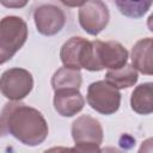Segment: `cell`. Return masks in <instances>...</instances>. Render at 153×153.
Wrapping results in <instances>:
<instances>
[{"label":"cell","instance_id":"10","mask_svg":"<svg viewBox=\"0 0 153 153\" xmlns=\"http://www.w3.org/2000/svg\"><path fill=\"white\" fill-rule=\"evenodd\" d=\"M85 105V99L79 90L63 88L55 91L54 108L56 112L63 117H72L79 114Z\"/></svg>","mask_w":153,"mask_h":153},{"label":"cell","instance_id":"6","mask_svg":"<svg viewBox=\"0 0 153 153\" xmlns=\"http://www.w3.org/2000/svg\"><path fill=\"white\" fill-rule=\"evenodd\" d=\"M33 87L32 74L24 68L6 69L0 76V92L11 102L24 99Z\"/></svg>","mask_w":153,"mask_h":153},{"label":"cell","instance_id":"2","mask_svg":"<svg viewBox=\"0 0 153 153\" xmlns=\"http://www.w3.org/2000/svg\"><path fill=\"white\" fill-rule=\"evenodd\" d=\"M27 24L17 16H6L0 20V65L11 60L25 44Z\"/></svg>","mask_w":153,"mask_h":153},{"label":"cell","instance_id":"19","mask_svg":"<svg viewBox=\"0 0 153 153\" xmlns=\"http://www.w3.org/2000/svg\"><path fill=\"white\" fill-rule=\"evenodd\" d=\"M43 153H71L69 147H51L49 149H45Z\"/></svg>","mask_w":153,"mask_h":153},{"label":"cell","instance_id":"11","mask_svg":"<svg viewBox=\"0 0 153 153\" xmlns=\"http://www.w3.org/2000/svg\"><path fill=\"white\" fill-rule=\"evenodd\" d=\"M152 45L153 39L151 37L142 38L137 41L130 54L131 59V67L137 72L152 75L153 74V57H152Z\"/></svg>","mask_w":153,"mask_h":153},{"label":"cell","instance_id":"16","mask_svg":"<svg viewBox=\"0 0 153 153\" xmlns=\"http://www.w3.org/2000/svg\"><path fill=\"white\" fill-rule=\"evenodd\" d=\"M71 153H102L99 145L94 142H75L71 148Z\"/></svg>","mask_w":153,"mask_h":153},{"label":"cell","instance_id":"12","mask_svg":"<svg viewBox=\"0 0 153 153\" xmlns=\"http://www.w3.org/2000/svg\"><path fill=\"white\" fill-rule=\"evenodd\" d=\"M153 84L143 82L134 88L130 96L131 109L140 115H149L153 112Z\"/></svg>","mask_w":153,"mask_h":153},{"label":"cell","instance_id":"1","mask_svg":"<svg viewBox=\"0 0 153 153\" xmlns=\"http://www.w3.org/2000/svg\"><path fill=\"white\" fill-rule=\"evenodd\" d=\"M0 123L6 133L31 147L41 145L49 133L48 123L42 112L19 102L5 104L0 115Z\"/></svg>","mask_w":153,"mask_h":153},{"label":"cell","instance_id":"5","mask_svg":"<svg viewBox=\"0 0 153 153\" xmlns=\"http://www.w3.org/2000/svg\"><path fill=\"white\" fill-rule=\"evenodd\" d=\"M86 100L94 111L102 115H112L121 105V93L105 80H99L88 85Z\"/></svg>","mask_w":153,"mask_h":153},{"label":"cell","instance_id":"18","mask_svg":"<svg viewBox=\"0 0 153 153\" xmlns=\"http://www.w3.org/2000/svg\"><path fill=\"white\" fill-rule=\"evenodd\" d=\"M137 153H153V139L148 137L147 140H145L141 143Z\"/></svg>","mask_w":153,"mask_h":153},{"label":"cell","instance_id":"17","mask_svg":"<svg viewBox=\"0 0 153 153\" xmlns=\"http://www.w3.org/2000/svg\"><path fill=\"white\" fill-rule=\"evenodd\" d=\"M120 146L123 147V148H131L135 146V139L133 136H130L129 134H123L121 137H120Z\"/></svg>","mask_w":153,"mask_h":153},{"label":"cell","instance_id":"13","mask_svg":"<svg viewBox=\"0 0 153 153\" xmlns=\"http://www.w3.org/2000/svg\"><path fill=\"white\" fill-rule=\"evenodd\" d=\"M139 76L137 72L131 67V65H126L120 69L108 71L105 73V81L109 82L117 90L128 88L136 84Z\"/></svg>","mask_w":153,"mask_h":153},{"label":"cell","instance_id":"14","mask_svg":"<svg viewBox=\"0 0 153 153\" xmlns=\"http://www.w3.org/2000/svg\"><path fill=\"white\" fill-rule=\"evenodd\" d=\"M82 82L80 71L71 69L67 67L59 68L51 76V86L54 91L63 88H75L79 90Z\"/></svg>","mask_w":153,"mask_h":153},{"label":"cell","instance_id":"8","mask_svg":"<svg viewBox=\"0 0 153 153\" xmlns=\"http://www.w3.org/2000/svg\"><path fill=\"white\" fill-rule=\"evenodd\" d=\"M33 20L39 33L44 36H54L65 26L66 16L60 7L51 4H45L35 10Z\"/></svg>","mask_w":153,"mask_h":153},{"label":"cell","instance_id":"7","mask_svg":"<svg viewBox=\"0 0 153 153\" xmlns=\"http://www.w3.org/2000/svg\"><path fill=\"white\" fill-rule=\"evenodd\" d=\"M78 18L80 26L92 36H97L102 32L109 23L108 6L100 0L84 1L79 6Z\"/></svg>","mask_w":153,"mask_h":153},{"label":"cell","instance_id":"22","mask_svg":"<svg viewBox=\"0 0 153 153\" xmlns=\"http://www.w3.org/2000/svg\"><path fill=\"white\" fill-rule=\"evenodd\" d=\"M1 133H2V127H1V123H0V135H1Z\"/></svg>","mask_w":153,"mask_h":153},{"label":"cell","instance_id":"15","mask_svg":"<svg viewBox=\"0 0 153 153\" xmlns=\"http://www.w3.org/2000/svg\"><path fill=\"white\" fill-rule=\"evenodd\" d=\"M116 6L120 12L129 18H140L142 17L152 6V1H126L117 0Z\"/></svg>","mask_w":153,"mask_h":153},{"label":"cell","instance_id":"9","mask_svg":"<svg viewBox=\"0 0 153 153\" xmlns=\"http://www.w3.org/2000/svg\"><path fill=\"white\" fill-rule=\"evenodd\" d=\"M72 137L74 142H103V127L98 120L88 115H81L72 123Z\"/></svg>","mask_w":153,"mask_h":153},{"label":"cell","instance_id":"21","mask_svg":"<svg viewBox=\"0 0 153 153\" xmlns=\"http://www.w3.org/2000/svg\"><path fill=\"white\" fill-rule=\"evenodd\" d=\"M102 153H124L122 152L121 149L116 148V147H111V146H108V147H104L103 149H100Z\"/></svg>","mask_w":153,"mask_h":153},{"label":"cell","instance_id":"20","mask_svg":"<svg viewBox=\"0 0 153 153\" xmlns=\"http://www.w3.org/2000/svg\"><path fill=\"white\" fill-rule=\"evenodd\" d=\"M4 6H7V7H16V8H19V7H23L25 6L27 2L26 1H0Z\"/></svg>","mask_w":153,"mask_h":153},{"label":"cell","instance_id":"3","mask_svg":"<svg viewBox=\"0 0 153 153\" xmlns=\"http://www.w3.org/2000/svg\"><path fill=\"white\" fill-rule=\"evenodd\" d=\"M92 42V72H99L104 68L109 71L120 69L127 65L128 51L116 41H91Z\"/></svg>","mask_w":153,"mask_h":153},{"label":"cell","instance_id":"4","mask_svg":"<svg viewBox=\"0 0 153 153\" xmlns=\"http://www.w3.org/2000/svg\"><path fill=\"white\" fill-rule=\"evenodd\" d=\"M60 59L63 67L75 71L84 68L92 72V42L80 36L71 37L62 44Z\"/></svg>","mask_w":153,"mask_h":153}]
</instances>
